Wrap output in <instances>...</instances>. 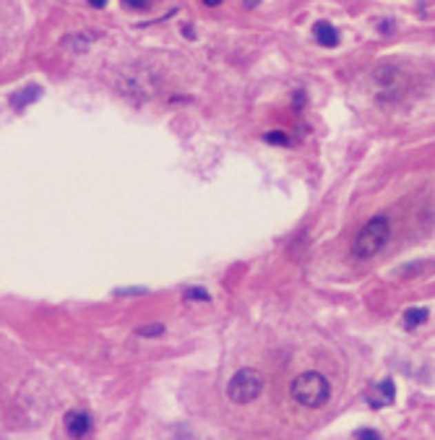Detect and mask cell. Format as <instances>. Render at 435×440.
I'll return each instance as SVG.
<instances>
[{"mask_svg": "<svg viewBox=\"0 0 435 440\" xmlns=\"http://www.w3.org/2000/svg\"><path fill=\"white\" fill-rule=\"evenodd\" d=\"M329 381L321 375V373H303L297 375L292 383V396L294 401H300L303 406H310V409H318L329 401Z\"/></svg>", "mask_w": 435, "mask_h": 440, "instance_id": "1", "label": "cell"}, {"mask_svg": "<svg viewBox=\"0 0 435 440\" xmlns=\"http://www.w3.org/2000/svg\"><path fill=\"white\" fill-rule=\"evenodd\" d=\"M386 240H388V222L383 216H376V219H370V222L357 232L352 253L357 258H370V255H376L378 250L386 245Z\"/></svg>", "mask_w": 435, "mask_h": 440, "instance_id": "2", "label": "cell"}, {"mask_svg": "<svg viewBox=\"0 0 435 440\" xmlns=\"http://www.w3.org/2000/svg\"><path fill=\"white\" fill-rule=\"evenodd\" d=\"M263 391V378H261L259 370H240L232 375V381L227 386V396L235 401V404H250L256 401Z\"/></svg>", "mask_w": 435, "mask_h": 440, "instance_id": "3", "label": "cell"}, {"mask_svg": "<svg viewBox=\"0 0 435 440\" xmlns=\"http://www.w3.org/2000/svg\"><path fill=\"white\" fill-rule=\"evenodd\" d=\"M65 432L71 435V438H76V440H81V438H86L89 435V430H92V417L86 415V412H68L65 415Z\"/></svg>", "mask_w": 435, "mask_h": 440, "instance_id": "4", "label": "cell"}, {"mask_svg": "<svg viewBox=\"0 0 435 440\" xmlns=\"http://www.w3.org/2000/svg\"><path fill=\"white\" fill-rule=\"evenodd\" d=\"M313 34H316L318 45H323V48H336L339 45V32L329 24V21H318L313 26Z\"/></svg>", "mask_w": 435, "mask_h": 440, "instance_id": "5", "label": "cell"}, {"mask_svg": "<svg viewBox=\"0 0 435 440\" xmlns=\"http://www.w3.org/2000/svg\"><path fill=\"white\" fill-rule=\"evenodd\" d=\"M394 383L391 381H381L376 386V388H373V393H370V406H386V404H391V401H394Z\"/></svg>", "mask_w": 435, "mask_h": 440, "instance_id": "6", "label": "cell"}, {"mask_svg": "<svg viewBox=\"0 0 435 440\" xmlns=\"http://www.w3.org/2000/svg\"><path fill=\"white\" fill-rule=\"evenodd\" d=\"M39 94H42V92H39L37 86H26V89H21L19 94H13L11 105H13L16 109H24L26 105H32V102H34V99H37Z\"/></svg>", "mask_w": 435, "mask_h": 440, "instance_id": "7", "label": "cell"}, {"mask_svg": "<svg viewBox=\"0 0 435 440\" xmlns=\"http://www.w3.org/2000/svg\"><path fill=\"white\" fill-rule=\"evenodd\" d=\"M427 321V310L425 308H412L407 310V315H404V323H407V328H412V326H420V323Z\"/></svg>", "mask_w": 435, "mask_h": 440, "instance_id": "8", "label": "cell"}, {"mask_svg": "<svg viewBox=\"0 0 435 440\" xmlns=\"http://www.w3.org/2000/svg\"><path fill=\"white\" fill-rule=\"evenodd\" d=\"M263 138H266V141H269V143H290V138H287V136H284V133H279V131L266 133V136H263Z\"/></svg>", "mask_w": 435, "mask_h": 440, "instance_id": "9", "label": "cell"}, {"mask_svg": "<svg viewBox=\"0 0 435 440\" xmlns=\"http://www.w3.org/2000/svg\"><path fill=\"white\" fill-rule=\"evenodd\" d=\"M185 297L188 300H209V292H203V289H188V292H185Z\"/></svg>", "mask_w": 435, "mask_h": 440, "instance_id": "10", "label": "cell"}, {"mask_svg": "<svg viewBox=\"0 0 435 440\" xmlns=\"http://www.w3.org/2000/svg\"><path fill=\"white\" fill-rule=\"evenodd\" d=\"M162 331H165L162 326H149V328H139V333H141V336H159Z\"/></svg>", "mask_w": 435, "mask_h": 440, "instance_id": "11", "label": "cell"}, {"mask_svg": "<svg viewBox=\"0 0 435 440\" xmlns=\"http://www.w3.org/2000/svg\"><path fill=\"white\" fill-rule=\"evenodd\" d=\"M357 440H381V435L373 432V430H360V432H357Z\"/></svg>", "mask_w": 435, "mask_h": 440, "instance_id": "12", "label": "cell"}, {"mask_svg": "<svg viewBox=\"0 0 435 440\" xmlns=\"http://www.w3.org/2000/svg\"><path fill=\"white\" fill-rule=\"evenodd\" d=\"M123 3H125L128 8H143V6H146V0H123Z\"/></svg>", "mask_w": 435, "mask_h": 440, "instance_id": "13", "label": "cell"}, {"mask_svg": "<svg viewBox=\"0 0 435 440\" xmlns=\"http://www.w3.org/2000/svg\"><path fill=\"white\" fill-rule=\"evenodd\" d=\"M89 6H92V8H105L107 0H89Z\"/></svg>", "mask_w": 435, "mask_h": 440, "instance_id": "14", "label": "cell"}, {"mask_svg": "<svg viewBox=\"0 0 435 440\" xmlns=\"http://www.w3.org/2000/svg\"><path fill=\"white\" fill-rule=\"evenodd\" d=\"M206 6H212V8H216V6H222V0H203Z\"/></svg>", "mask_w": 435, "mask_h": 440, "instance_id": "15", "label": "cell"}, {"mask_svg": "<svg viewBox=\"0 0 435 440\" xmlns=\"http://www.w3.org/2000/svg\"><path fill=\"white\" fill-rule=\"evenodd\" d=\"M259 3H261V0H245V6H247V8H253V6H259Z\"/></svg>", "mask_w": 435, "mask_h": 440, "instance_id": "16", "label": "cell"}]
</instances>
